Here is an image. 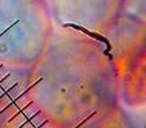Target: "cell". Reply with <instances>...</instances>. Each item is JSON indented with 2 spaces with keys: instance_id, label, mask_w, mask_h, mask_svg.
Listing matches in <instances>:
<instances>
[{
  "instance_id": "2",
  "label": "cell",
  "mask_w": 146,
  "mask_h": 128,
  "mask_svg": "<svg viewBox=\"0 0 146 128\" xmlns=\"http://www.w3.org/2000/svg\"><path fill=\"white\" fill-rule=\"evenodd\" d=\"M53 30L42 0H0V62L28 72L45 50Z\"/></svg>"
},
{
  "instance_id": "3",
  "label": "cell",
  "mask_w": 146,
  "mask_h": 128,
  "mask_svg": "<svg viewBox=\"0 0 146 128\" xmlns=\"http://www.w3.org/2000/svg\"><path fill=\"white\" fill-rule=\"evenodd\" d=\"M145 33V19L123 13L103 35L118 72L121 101L132 108L144 106L146 101Z\"/></svg>"
},
{
  "instance_id": "1",
  "label": "cell",
  "mask_w": 146,
  "mask_h": 128,
  "mask_svg": "<svg viewBox=\"0 0 146 128\" xmlns=\"http://www.w3.org/2000/svg\"><path fill=\"white\" fill-rule=\"evenodd\" d=\"M27 92L46 127L123 126L119 80L106 38L54 26L27 73Z\"/></svg>"
},
{
  "instance_id": "5",
  "label": "cell",
  "mask_w": 146,
  "mask_h": 128,
  "mask_svg": "<svg viewBox=\"0 0 146 128\" xmlns=\"http://www.w3.org/2000/svg\"><path fill=\"white\" fill-rule=\"evenodd\" d=\"M27 73L0 62V127L45 126L28 96Z\"/></svg>"
},
{
  "instance_id": "4",
  "label": "cell",
  "mask_w": 146,
  "mask_h": 128,
  "mask_svg": "<svg viewBox=\"0 0 146 128\" xmlns=\"http://www.w3.org/2000/svg\"><path fill=\"white\" fill-rule=\"evenodd\" d=\"M55 27L103 36L121 18L124 0H42Z\"/></svg>"
}]
</instances>
